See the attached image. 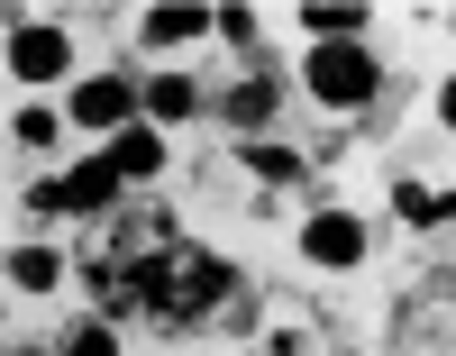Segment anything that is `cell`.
<instances>
[{"mask_svg":"<svg viewBox=\"0 0 456 356\" xmlns=\"http://www.w3.org/2000/svg\"><path fill=\"white\" fill-rule=\"evenodd\" d=\"M55 274H64L55 247H10V284H19V293H55Z\"/></svg>","mask_w":456,"mask_h":356,"instance_id":"8fae6325","label":"cell"},{"mask_svg":"<svg viewBox=\"0 0 456 356\" xmlns=\"http://www.w3.org/2000/svg\"><path fill=\"white\" fill-rule=\"evenodd\" d=\"M110 202H119V165H110V155H92L83 174L28 192V211H73V219H92V211H110Z\"/></svg>","mask_w":456,"mask_h":356,"instance_id":"7a4b0ae2","label":"cell"},{"mask_svg":"<svg viewBox=\"0 0 456 356\" xmlns=\"http://www.w3.org/2000/svg\"><path fill=\"white\" fill-rule=\"evenodd\" d=\"M438 119H447V128H456V83H447V92H438Z\"/></svg>","mask_w":456,"mask_h":356,"instance_id":"2e32d148","label":"cell"},{"mask_svg":"<svg viewBox=\"0 0 456 356\" xmlns=\"http://www.w3.org/2000/svg\"><path fill=\"white\" fill-rule=\"evenodd\" d=\"M238 155H247V174H265V183H301V155L274 146V137H238Z\"/></svg>","mask_w":456,"mask_h":356,"instance_id":"30bf717a","label":"cell"},{"mask_svg":"<svg viewBox=\"0 0 456 356\" xmlns=\"http://www.w3.org/2000/svg\"><path fill=\"white\" fill-rule=\"evenodd\" d=\"M265 119H274V73H247V83L228 92V128H238V137H256Z\"/></svg>","mask_w":456,"mask_h":356,"instance_id":"ba28073f","label":"cell"},{"mask_svg":"<svg viewBox=\"0 0 456 356\" xmlns=\"http://www.w3.org/2000/svg\"><path fill=\"white\" fill-rule=\"evenodd\" d=\"M192 83H183V73H156V83H146V110H156V128H174V119H192Z\"/></svg>","mask_w":456,"mask_h":356,"instance_id":"7c38bea8","label":"cell"},{"mask_svg":"<svg viewBox=\"0 0 456 356\" xmlns=\"http://www.w3.org/2000/svg\"><path fill=\"white\" fill-rule=\"evenodd\" d=\"M64 356H119V338H110L101 320H83V329H73V338H64Z\"/></svg>","mask_w":456,"mask_h":356,"instance_id":"9a60e30c","label":"cell"},{"mask_svg":"<svg viewBox=\"0 0 456 356\" xmlns=\"http://www.w3.org/2000/svg\"><path fill=\"white\" fill-rule=\"evenodd\" d=\"M301 83H311V101H329V110H365L374 92H384V64H374L365 46H311Z\"/></svg>","mask_w":456,"mask_h":356,"instance_id":"6da1fadb","label":"cell"},{"mask_svg":"<svg viewBox=\"0 0 456 356\" xmlns=\"http://www.w3.org/2000/svg\"><path fill=\"white\" fill-rule=\"evenodd\" d=\"M238 284H228V265L219 256H183V310L174 320H192V310H210V302H228Z\"/></svg>","mask_w":456,"mask_h":356,"instance_id":"8992f818","label":"cell"},{"mask_svg":"<svg viewBox=\"0 0 456 356\" xmlns=\"http://www.w3.org/2000/svg\"><path fill=\"white\" fill-rule=\"evenodd\" d=\"M137 28H146V46H192V37L219 28V19H201V10H146Z\"/></svg>","mask_w":456,"mask_h":356,"instance_id":"9c48e42d","label":"cell"},{"mask_svg":"<svg viewBox=\"0 0 456 356\" xmlns=\"http://www.w3.org/2000/svg\"><path fill=\"white\" fill-rule=\"evenodd\" d=\"M64 64H73V46H64V28H46V19H28V28H10V73H19V83H55Z\"/></svg>","mask_w":456,"mask_h":356,"instance_id":"277c9868","label":"cell"},{"mask_svg":"<svg viewBox=\"0 0 456 356\" xmlns=\"http://www.w3.org/2000/svg\"><path fill=\"white\" fill-rule=\"evenodd\" d=\"M10 137H19V146H55V110H19Z\"/></svg>","mask_w":456,"mask_h":356,"instance_id":"5bb4252c","label":"cell"},{"mask_svg":"<svg viewBox=\"0 0 456 356\" xmlns=\"http://www.w3.org/2000/svg\"><path fill=\"white\" fill-rule=\"evenodd\" d=\"M393 211H402L411 228H438V192H429V183H393Z\"/></svg>","mask_w":456,"mask_h":356,"instance_id":"4fadbf2b","label":"cell"},{"mask_svg":"<svg viewBox=\"0 0 456 356\" xmlns=\"http://www.w3.org/2000/svg\"><path fill=\"white\" fill-rule=\"evenodd\" d=\"M110 165H119V183L165 174V137H156V128H119V137H110Z\"/></svg>","mask_w":456,"mask_h":356,"instance_id":"52a82bcc","label":"cell"},{"mask_svg":"<svg viewBox=\"0 0 456 356\" xmlns=\"http://www.w3.org/2000/svg\"><path fill=\"white\" fill-rule=\"evenodd\" d=\"M301 256H311V265H338V274L365 265V219H356V211H311V228H301Z\"/></svg>","mask_w":456,"mask_h":356,"instance_id":"3957f363","label":"cell"},{"mask_svg":"<svg viewBox=\"0 0 456 356\" xmlns=\"http://www.w3.org/2000/svg\"><path fill=\"white\" fill-rule=\"evenodd\" d=\"M128 110H137L128 73H92V83H73V119H83V128H128Z\"/></svg>","mask_w":456,"mask_h":356,"instance_id":"5b68a950","label":"cell"}]
</instances>
